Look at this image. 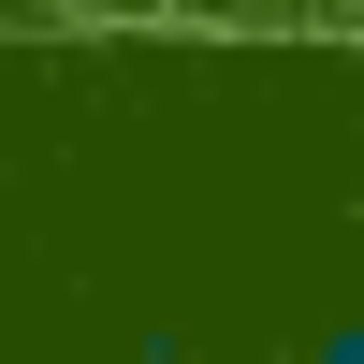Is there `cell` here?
Wrapping results in <instances>:
<instances>
[{"mask_svg": "<svg viewBox=\"0 0 364 364\" xmlns=\"http://www.w3.org/2000/svg\"><path fill=\"white\" fill-rule=\"evenodd\" d=\"M306 364H364V321H321V336H306Z\"/></svg>", "mask_w": 364, "mask_h": 364, "instance_id": "1", "label": "cell"}]
</instances>
